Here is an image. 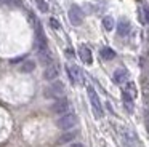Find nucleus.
<instances>
[{"label":"nucleus","instance_id":"obj_20","mask_svg":"<svg viewBox=\"0 0 149 147\" xmlns=\"http://www.w3.org/2000/svg\"><path fill=\"white\" fill-rule=\"evenodd\" d=\"M68 147H85V146L82 142H72V144H69Z\"/></svg>","mask_w":149,"mask_h":147},{"label":"nucleus","instance_id":"obj_6","mask_svg":"<svg viewBox=\"0 0 149 147\" xmlns=\"http://www.w3.org/2000/svg\"><path fill=\"white\" fill-rule=\"evenodd\" d=\"M66 69H68V75H69V78H71V82L74 83V85L82 83V72L75 64H69Z\"/></svg>","mask_w":149,"mask_h":147},{"label":"nucleus","instance_id":"obj_10","mask_svg":"<svg viewBox=\"0 0 149 147\" xmlns=\"http://www.w3.org/2000/svg\"><path fill=\"white\" fill-rule=\"evenodd\" d=\"M130 31H132V24H130L127 19H120L119 24H117V32H119V35L125 37V35L130 34Z\"/></svg>","mask_w":149,"mask_h":147},{"label":"nucleus","instance_id":"obj_21","mask_svg":"<svg viewBox=\"0 0 149 147\" xmlns=\"http://www.w3.org/2000/svg\"><path fill=\"white\" fill-rule=\"evenodd\" d=\"M66 54H68L69 58H72V54H74V53H72V50H71V48H68V50H66Z\"/></svg>","mask_w":149,"mask_h":147},{"label":"nucleus","instance_id":"obj_2","mask_svg":"<svg viewBox=\"0 0 149 147\" xmlns=\"http://www.w3.org/2000/svg\"><path fill=\"white\" fill-rule=\"evenodd\" d=\"M77 121H79L77 115L72 114V112H66V114H63V115L58 117L56 126H58L59 130H63V131H68V130H71V128H74L75 125H77Z\"/></svg>","mask_w":149,"mask_h":147},{"label":"nucleus","instance_id":"obj_5","mask_svg":"<svg viewBox=\"0 0 149 147\" xmlns=\"http://www.w3.org/2000/svg\"><path fill=\"white\" fill-rule=\"evenodd\" d=\"M69 21L72 22L74 26H80L82 21H84V11H82L80 6L72 5L69 8Z\"/></svg>","mask_w":149,"mask_h":147},{"label":"nucleus","instance_id":"obj_4","mask_svg":"<svg viewBox=\"0 0 149 147\" xmlns=\"http://www.w3.org/2000/svg\"><path fill=\"white\" fill-rule=\"evenodd\" d=\"M69 109H71V104H69L68 99H66V98H59V99H55V102L52 104L50 110H52L53 114L63 115V114H66V112H69Z\"/></svg>","mask_w":149,"mask_h":147},{"label":"nucleus","instance_id":"obj_7","mask_svg":"<svg viewBox=\"0 0 149 147\" xmlns=\"http://www.w3.org/2000/svg\"><path fill=\"white\" fill-rule=\"evenodd\" d=\"M59 75V70H58V66L53 62L47 64L45 66V70H43V78L48 80V82H53V80H56V77Z\"/></svg>","mask_w":149,"mask_h":147},{"label":"nucleus","instance_id":"obj_22","mask_svg":"<svg viewBox=\"0 0 149 147\" xmlns=\"http://www.w3.org/2000/svg\"><path fill=\"white\" fill-rule=\"evenodd\" d=\"M146 125H148V130H149V112H148V115H146Z\"/></svg>","mask_w":149,"mask_h":147},{"label":"nucleus","instance_id":"obj_26","mask_svg":"<svg viewBox=\"0 0 149 147\" xmlns=\"http://www.w3.org/2000/svg\"><path fill=\"white\" fill-rule=\"evenodd\" d=\"M148 101H149V98H148Z\"/></svg>","mask_w":149,"mask_h":147},{"label":"nucleus","instance_id":"obj_18","mask_svg":"<svg viewBox=\"0 0 149 147\" xmlns=\"http://www.w3.org/2000/svg\"><path fill=\"white\" fill-rule=\"evenodd\" d=\"M36 5H37V8H39L42 13H47V11H48V5H47L45 0H36Z\"/></svg>","mask_w":149,"mask_h":147},{"label":"nucleus","instance_id":"obj_12","mask_svg":"<svg viewBox=\"0 0 149 147\" xmlns=\"http://www.w3.org/2000/svg\"><path fill=\"white\" fill-rule=\"evenodd\" d=\"M100 56L103 58L104 61H111V59H114V58H116V51H114L112 48H109V46H104V48H101Z\"/></svg>","mask_w":149,"mask_h":147},{"label":"nucleus","instance_id":"obj_17","mask_svg":"<svg viewBox=\"0 0 149 147\" xmlns=\"http://www.w3.org/2000/svg\"><path fill=\"white\" fill-rule=\"evenodd\" d=\"M103 27L106 31H112L114 29V18L112 16H104L103 18Z\"/></svg>","mask_w":149,"mask_h":147},{"label":"nucleus","instance_id":"obj_15","mask_svg":"<svg viewBox=\"0 0 149 147\" xmlns=\"http://www.w3.org/2000/svg\"><path fill=\"white\" fill-rule=\"evenodd\" d=\"M123 91H125L127 94H130L133 99L136 98V85L133 82H127L125 86H123Z\"/></svg>","mask_w":149,"mask_h":147},{"label":"nucleus","instance_id":"obj_25","mask_svg":"<svg viewBox=\"0 0 149 147\" xmlns=\"http://www.w3.org/2000/svg\"><path fill=\"white\" fill-rule=\"evenodd\" d=\"M148 83H149V78H148Z\"/></svg>","mask_w":149,"mask_h":147},{"label":"nucleus","instance_id":"obj_3","mask_svg":"<svg viewBox=\"0 0 149 147\" xmlns=\"http://www.w3.org/2000/svg\"><path fill=\"white\" fill-rule=\"evenodd\" d=\"M87 94H88V99H90V104H91V110H93L95 117L96 118H101L104 115V110H103V105H101V101L98 98L96 91H95L93 86H87Z\"/></svg>","mask_w":149,"mask_h":147},{"label":"nucleus","instance_id":"obj_24","mask_svg":"<svg viewBox=\"0 0 149 147\" xmlns=\"http://www.w3.org/2000/svg\"><path fill=\"white\" fill-rule=\"evenodd\" d=\"M148 78H149V67H148Z\"/></svg>","mask_w":149,"mask_h":147},{"label":"nucleus","instance_id":"obj_14","mask_svg":"<svg viewBox=\"0 0 149 147\" xmlns=\"http://www.w3.org/2000/svg\"><path fill=\"white\" fill-rule=\"evenodd\" d=\"M75 136H77V131H69V133H64L58 139V144H68V142H71L72 139H75Z\"/></svg>","mask_w":149,"mask_h":147},{"label":"nucleus","instance_id":"obj_16","mask_svg":"<svg viewBox=\"0 0 149 147\" xmlns=\"http://www.w3.org/2000/svg\"><path fill=\"white\" fill-rule=\"evenodd\" d=\"M139 18H141V22L149 24V6L148 5L141 6V10H139Z\"/></svg>","mask_w":149,"mask_h":147},{"label":"nucleus","instance_id":"obj_9","mask_svg":"<svg viewBox=\"0 0 149 147\" xmlns=\"http://www.w3.org/2000/svg\"><path fill=\"white\" fill-rule=\"evenodd\" d=\"M79 56H80V59L84 61L85 64L93 62V54H91L90 48H88L87 45H80V48H79Z\"/></svg>","mask_w":149,"mask_h":147},{"label":"nucleus","instance_id":"obj_8","mask_svg":"<svg viewBox=\"0 0 149 147\" xmlns=\"http://www.w3.org/2000/svg\"><path fill=\"white\" fill-rule=\"evenodd\" d=\"M127 80H128V72L125 69H122V67L112 74V82L116 85H123V83H127Z\"/></svg>","mask_w":149,"mask_h":147},{"label":"nucleus","instance_id":"obj_19","mask_svg":"<svg viewBox=\"0 0 149 147\" xmlns=\"http://www.w3.org/2000/svg\"><path fill=\"white\" fill-rule=\"evenodd\" d=\"M50 24H52V27L55 29V31H58V29H59V22L56 21L55 18H50Z\"/></svg>","mask_w":149,"mask_h":147},{"label":"nucleus","instance_id":"obj_13","mask_svg":"<svg viewBox=\"0 0 149 147\" xmlns=\"http://www.w3.org/2000/svg\"><path fill=\"white\" fill-rule=\"evenodd\" d=\"M34 69H36V62L31 61V59L24 61V62L19 66V72H23V74H29V72H32Z\"/></svg>","mask_w":149,"mask_h":147},{"label":"nucleus","instance_id":"obj_23","mask_svg":"<svg viewBox=\"0 0 149 147\" xmlns=\"http://www.w3.org/2000/svg\"><path fill=\"white\" fill-rule=\"evenodd\" d=\"M7 2H10V0H0V3H7Z\"/></svg>","mask_w":149,"mask_h":147},{"label":"nucleus","instance_id":"obj_11","mask_svg":"<svg viewBox=\"0 0 149 147\" xmlns=\"http://www.w3.org/2000/svg\"><path fill=\"white\" fill-rule=\"evenodd\" d=\"M122 101H123V105H125V109L132 114L133 110H135V102H133V98L130 94H127L125 91H122Z\"/></svg>","mask_w":149,"mask_h":147},{"label":"nucleus","instance_id":"obj_1","mask_svg":"<svg viewBox=\"0 0 149 147\" xmlns=\"http://www.w3.org/2000/svg\"><path fill=\"white\" fill-rule=\"evenodd\" d=\"M64 93H66V86L63 82H58V80H53L45 89H43V94L45 98L48 99H59V98H64Z\"/></svg>","mask_w":149,"mask_h":147}]
</instances>
